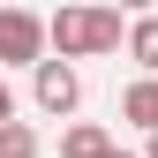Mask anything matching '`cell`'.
<instances>
[{"instance_id": "6da1fadb", "label": "cell", "mask_w": 158, "mask_h": 158, "mask_svg": "<svg viewBox=\"0 0 158 158\" xmlns=\"http://www.w3.org/2000/svg\"><path fill=\"white\" fill-rule=\"evenodd\" d=\"M45 38H53V60H98V53H121V8H60L45 15Z\"/></svg>"}, {"instance_id": "7a4b0ae2", "label": "cell", "mask_w": 158, "mask_h": 158, "mask_svg": "<svg viewBox=\"0 0 158 158\" xmlns=\"http://www.w3.org/2000/svg\"><path fill=\"white\" fill-rule=\"evenodd\" d=\"M53 60V38H45V15L30 8H0V68H45Z\"/></svg>"}, {"instance_id": "3957f363", "label": "cell", "mask_w": 158, "mask_h": 158, "mask_svg": "<svg viewBox=\"0 0 158 158\" xmlns=\"http://www.w3.org/2000/svg\"><path fill=\"white\" fill-rule=\"evenodd\" d=\"M30 98H38V113L68 121V113L83 106V75H75V60H45V68L30 75Z\"/></svg>"}, {"instance_id": "277c9868", "label": "cell", "mask_w": 158, "mask_h": 158, "mask_svg": "<svg viewBox=\"0 0 158 158\" xmlns=\"http://www.w3.org/2000/svg\"><path fill=\"white\" fill-rule=\"evenodd\" d=\"M121 121L143 128V135H158V75H135V83L121 90Z\"/></svg>"}, {"instance_id": "5b68a950", "label": "cell", "mask_w": 158, "mask_h": 158, "mask_svg": "<svg viewBox=\"0 0 158 158\" xmlns=\"http://www.w3.org/2000/svg\"><path fill=\"white\" fill-rule=\"evenodd\" d=\"M60 158H121V143L98 121H75V128H60Z\"/></svg>"}, {"instance_id": "8992f818", "label": "cell", "mask_w": 158, "mask_h": 158, "mask_svg": "<svg viewBox=\"0 0 158 158\" xmlns=\"http://www.w3.org/2000/svg\"><path fill=\"white\" fill-rule=\"evenodd\" d=\"M128 60L143 75H158V15H135V23H128Z\"/></svg>"}, {"instance_id": "52a82bcc", "label": "cell", "mask_w": 158, "mask_h": 158, "mask_svg": "<svg viewBox=\"0 0 158 158\" xmlns=\"http://www.w3.org/2000/svg\"><path fill=\"white\" fill-rule=\"evenodd\" d=\"M45 151V135H38L30 121H15V128H0V158H38Z\"/></svg>"}, {"instance_id": "ba28073f", "label": "cell", "mask_w": 158, "mask_h": 158, "mask_svg": "<svg viewBox=\"0 0 158 158\" xmlns=\"http://www.w3.org/2000/svg\"><path fill=\"white\" fill-rule=\"evenodd\" d=\"M0 128H15V90H8V75H0Z\"/></svg>"}, {"instance_id": "9c48e42d", "label": "cell", "mask_w": 158, "mask_h": 158, "mask_svg": "<svg viewBox=\"0 0 158 158\" xmlns=\"http://www.w3.org/2000/svg\"><path fill=\"white\" fill-rule=\"evenodd\" d=\"M151 158H158V135H151Z\"/></svg>"}]
</instances>
